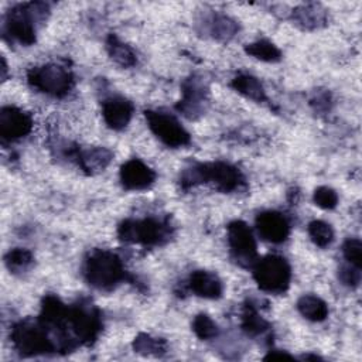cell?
Listing matches in <instances>:
<instances>
[{
    "instance_id": "obj_1",
    "label": "cell",
    "mask_w": 362,
    "mask_h": 362,
    "mask_svg": "<svg viewBox=\"0 0 362 362\" xmlns=\"http://www.w3.org/2000/svg\"><path fill=\"white\" fill-rule=\"evenodd\" d=\"M85 275L92 286L112 289L125 279V269L116 255L106 251H95L87 261Z\"/></svg>"
},
{
    "instance_id": "obj_2",
    "label": "cell",
    "mask_w": 362,
    "mask_h": 362,
    "mask_svg": "<svg viewBox=\"0 0 362 362\" xmlns=\"http://www.w3.org/2000/svg\"><path fill=\"white\" fill-rule=\"evenodd\" d=\"M183 183L196 184L198 181H211L218 190L229 193L239 189L244 183V178L240 173L225 163H214V164H200L193 167L184 174Z\"/></svg>"
},
{
    "instance_id": "obj_3",
    "label": "cell",
    "mask_w": 362,
    "mask_h": 362,
    "mask_svg": "<svg viewBox=\"0 0 362 362\" xmlns=\"http://www.w3.org/2000/svg\"><path fill=\"white\" fill-rule=\"evenodd\" d=\"M254 276L258 286L269 293H283L290 283V266L286 259L270 255L256 262Z\"/></svg>"
},
{
    "instance_id": "obj_4",
    "label": "cell",
    "mask_w": 362,
    "mask_h": 362,
    "mask_svg": "<svg viewBox=\"0 0 362 362\" xmlns=\"http://www.w3.org/2000/svg\"><path fill=\"white\" fill-rule=\"evenodd\" d=\"M29 81L37 89L54 96L66 95L73 87L71 74L58 66L33 68L29 73Z\"/></svg>"
},
{
    "instance_id": "obj_5",
    "label": "cell",
    "mask_w": 362,
    "mask_h": 362,
    "mask_svg": "<svg viewBox=\"0 0 362 362\" xmlns=\"http://www.w3.org/2000/svg\"><path fill=\"white\" fill-rule=\"evenodd\" d=\"M119 235L128 242L157 245L168 236V228L156 219L126 221L119 228Z\"/></svg>"
},
{
    "instance_id": "obj_6",
    "label": "cell",
    "mask_w": 362,
    "mask_h": 362,
    "mask_svg": "<svg viewBox=\"0 0 362 362\" xmlns=\"http://www.w3.org/2000/svg\"><path fill=\"white\" fill-rule=\"evenodd\" d=\"M146 119L152 132L167 146L181 147L190 143V135L178 124V120L161 112H146Z\"/></svg>"
},
{
    "instance_id": "obj_7",
    "label": "cell",
    "mask_w": 362,
    "mask_h": 362,
    "mask_svg": "<svg viewBox=\"0 0 362 362\" xmlns=\"http://www.w3.org/2000/svg\"><path fill=\"white\" fill-rule=\"evenodd\" d=\"M12 338L16 348L22 354H27V355L50 352L54 348L51 344V340L47 337L45 328L37 324H30V323L19 324L15 328Z\"/></svg>"
},
{
    "instance_id": "obj_8",
    "label": "cell",
    "mask_w": 362,
    "mask_h": 362,
    "mask_svg": "<svg viewBox=\"0 0 362 362\" xmlns=\"http://www.w3.org/2000/svg\"><path fill=\"white\" fill-rule=\"evenodd\" d=\"M228 240L235 259L242 265H252L256 259V242L249 226L244 222H232L228 228Z\"/></svg>"
},
{
    "instance_id": "obj_9",
    "label": "cell",
    "mask_w": 362,
    "mask_h": 362,
    "mask_svg": "<svg viewBox=\"0 0 362 362\" xmlns=\"http://www.w3.org/2000/svg\"><path fill=\"white\" fill-rule=\"evenodd\" d=\"M31 117L17 108H3L0 113V135L6 140H16L31 131Z\"/></svg>"
},
{
    "instance_id": "obj_10",
    "label": "cell",
    "mask_w": 362,
    "mask_h": 362,
    "mask_svg": "<svg viewBox=\"0 0 362 362\" xmlns=\"http://www.w3.org/2000/svg\"><path fill=\"white\" fill-rule=\"evenodd\" d=\"M33 5L20 8L10 13L8 22V30L13 38L19 43L30 45L36 41V27H34V12Z\"/></svg>"
},
{
    "instance_id": "obj_11",
    "label": "cell",
    "mask_w": 362,
    "mask_h": 362,
    "mask_svg": "<svg viewBox=\"0 0 362 362\" xmlns=\"http://www.w3.org/2000/svg\"><path fill=\"white\" fill-rule=\"evenodd\" d=\"M154 171L138 159L129 160L120 170V180L128 190H145L154 183Z\"/></svg>"
},
{
    "instance_id": "obj_12",
    "label": "cell",
    "mask_w": 362,
    "mask_h": 362,
    "mask_svg": "<svg viewBox=\"0 0 362 362\" xmlns=\"http://www.w3.org/2000/svg\"><path fill=\"white\" fill-rule=\"evenodd\" d=\"M133 115V105L122 96H115L103 103V117L109 128L120 131L128 126Z\"/></svg>"
},
{
    "instance_id": "obj_13",
    "label": "cell",
    "mask_w": 362,
    "mask_h": 362,
    "mask_svg": "<svg viewBox=\"0 0 362 362\" xmlns=\"http://www.w3.org/2000/svg\"><path fill=\"white\" fill-rule=\"evenodd\" d=\"M256 228L263 239L273 244L283 242L289 235V224L286 218L275 211L261 214L256 218Z\"/></svg>"
},
{
    "instance_id": "obj_14",
    "label": "cell",
    "mask_w": 362,
    "mask_h": 362,
    "mask_svg": "<svg viewBox=\"0 0 362 362\" xmlns=\"http://www.w3.org/2000/svg\"><path fill=\"white\" fill-rule=\"evenodd\" d=\"M190 286L196 294L205 298H218L222 294V283L211 272H194L190 277Z\"/></svg>"
},
{
    "instance_id": "obj_15",
    "label": "cell",
    "mask_w": 362,
    "mask_h": 362,
    "mask_svg": "<svg viewBox=\"0 0 362 362\" xmlns=\"http://www.w3.org/2000/svg\"><path fill=\"white\" fill-rule=\"evenodd\" d=\"M184 98L178 105V109L184 112L187 116L193 117L194 113H198L205 101V88L197 80H189L184 84Z\"/></svg>"
},
{
    "instance_id": "obj_16",
    "label": "cell",
    "mask_w": 362,
    "mask_h": 362,
    "mask_svg": "<svg viewBox=\"0 0 362 362\" xmlns=\"http://www.w3.org/2000/svg\"><path fill=\"white\" fill-rule=\"evenodd\" d=\"M297 307L301 314L312 321H323L328 316L327 305L316 296H303L298 300Z\"/></svg>"
},
{
    "instance_id": "obj_17",
    "label": "cell",
    "mask_w": 362,
    "mask_h": 362,
    "mask_svg": "<svg viewBox=\"0 0 362 362\" xmlns=\"http://www.w3.org/2000/svg\"><path fill=\"white\" fill-rule=\"evenodd\" d=\"M232 87L240 92L242 95H245L247 98H251L256 102H263L266 99V94L265 89L262 87V84L259 82L258 78L244 74V75H238L233 82Z\"/></svg>"
},
{
    "instance_id": "obj_18",
    "label": "cell",
    "mask_w": 362,
    "mask_h": 362,
    "mask_svg": "<svg viewBox=\"0 0 362 362\" xmlns=\"http://www.w3.org/2000/svg\"><path fill=\"white\" fill-rule=\"evenodd\" d=\"M108 50L110 57L115 59V61L122 66V67H132L136 64V55L135 52L122 41H120L117 37L110 36L108 40Z\"/></svg>"
},
{
    "instance_id": "obj_19",
    "label": "cell",
    "mask_w": 362,
    "mask_h": 362,
    "mask_svg": "<svg viewBox=\"0 0 362 362\" xmlns=\"http://www.w3.org/2000/svg\"><path fill=\"white\" fill-rule=\"evenodd\" d=\"M110 160H112V153L102 147L91 149L81 154V164L88 171L103 170Z\"/></svg>"
},
{
    "instance_id": "obj_20",
    "label": "cell",
    "mask_w": 362,
    "mask_h": 362,
    "mask_svg": "<svg viewBox=\"0 0 362 362\" xmlns=\"http://www.w3.org/2000/svg\"><path fill=\"white\" fill-rule=\"evenodd\" d=\"M247 52L254 55L255 58L262 59V61H268V63H273V61L280 59L279 48L266 40H261V41H256V43L248 45Z\"/></svg>"
},
{
    "instance_id": "obj_21",
    "label": "cell",
    "mask_w": 362,
    "mask_h": 362,
    "mask_svg": "<svg viewBox=\"0 0 362 362\" xmlns=\"http://www.w3.org/2000/svg\"><path fill=\"white\" fill-rule=\"evenodd\" d=\"M309 233L313 239V242L320 248L328 247L334 239V232L331 226L323 221H313L309 225Z\"/></svg>"
},
{
    "instance_id": "obj_22",
    "label": "cell",
    "mask_w": 362,
    "mask_h": 362,
    "mask_svg": "<svg viewBox=\"0 0 362 362\" xmlns=\"http://www.w3.org/2000/svg\"><path fill=\"white\" fill-rule=\"evenodd\" d=\"M6 263L10 270L15 272H23L33 263V255L27 249H15L10 251L6 256Z\"/></svg>"
},
{
    "instance_id": "obj_23",
    "label": "cell",
    "mask_w": 362,
    "mask_h": 362,
    "mask_svg": "<svg viewBox=\"0 0 362 362\" xmlns=\"http://www.w3.org/2000/svg\"><path fill=\"white\" fill-rule=\"evenodd\" d=\"M242 327L248 334L258 335V334H262L268 328V323L262 317H259V314L256 313L255 309L247 307V310L244 313Z\"/></svg>"
},
{
    "instance_id": "obj_24",
    "label": "cell",
    "mask_w": 362,
    "mask_h": 362,
    "mask_svg": "<svg viewBox=\"0 0 362 362\" xmlns=\"http://www.w3.org/2000/svg\"><path fill=\"white\" fill-rule=\"evenodd\" d=\"M193 328H194V333L201 340H211V338L217 337V334H218L217 324L205 314H200L194 319Z\"/></svg>"
},
{
    "instance_id": "obj_25",
    "label": "cell",
    "mask_w": 362,
    "mask_h": 362,
    "mask_svg": "<svg viewBox=\"0 0 362 362\" xmlns=\"http://www.w3.org/2000/svg\"><path fill=\"white\" fill-rule=\"evenodd\" d=\"M344 256L355 268L361 269L362 265V245L359 239H348L344 244Z\"/></svg>"
},
{
    "instance_id": "obj_26",
    "label": "cell",
    "mask_w": 362,
    "mask_h": 362,
    "mask_svg": "<svg viewBox=\"0 0 362 362\" xmlns=\"http://www.w3.org/2000/svg\"><path fill=\"white\" fill-rule=\"evenodd\" d=\"M314 201L319 207L324 210H333L338 203V196L334 190L328 187H320L314 193Z\"/></svg>"
},
{
    "instance_id": "obj_27",
    "label": "cell",
    "mask_w": 362,
    "mask_h": 362,
    "mask_svg": "<svg viewBox=\"0 0 362 362\" xmlns=\"http://www.w3.org/2000/svg\"><path fill=\"white\" fill-rule=\"evenodd\" d=\"M135 348H136V351L143 352V354H159L160 351H163L161 341L152 338L149 335L138 337V340L135 341Z\"/></svg>"
},
{
    "instance_id": "obj_28",
    "label": "cell",
    "mask_w": 362,
    "mask_h": 362,
    "mask_svg": "<svg viewBox=\"0 0 362 362\" xmlns=\"http://www.w3.org/2000/svg\"><path fill=\"white\" fill-rule=\"evenodd\" d=\"M340 279L344 284L351 286V287H356L359 284L361 280V275H359V269L355 266H342L340 269Z\"/></svg>"
},
{
    "instance_id": "obj_29",
    "label": "cell",
    "mask_w": 362,
    "mask_h": 362,
    "mask_svg": "<svg viewBox=\"0 0 362 362\" xmlns=\"http://www.w3.org/2000/svg\"><path fill=\"white\" fill-rule=\"evenodd\" d=\"M236 27L235 24L226 19V17H219L215 20V24H214V31L217 36H221V37H229V36H233Z\"/></svg>"
},
{
    "instance_id": "obj_30",
    "label": "cell",
    "mask_w": 362,
    "mask_h": 362,
    "mask_svg": "<svg viewBox=\"0 0 362 362\" xmlns=\"http://www.w3.org/2000/svg\"><path fill=\"white\" fill-rule=\"evenodd\" d=\"M301 13V17H300V22L305 23V24H317V22H320V13L317 12V9H310V8H306Z\"/></svg>"
},
{
    "instance_id": "obj_31",
    "label": "cell",
    "mask_w": 362,
    "mask_h": 362,
    "mask_svg": "<svg viewBox=\"0 0 362 362\" xmlns=\"http://www.w3.org/2000/svg\"><path fill=\"white\" fill-rule=\"evenodd\" d=\"M291 358H293L291 355L284 354V352H279V351H273L266 356V359H291Z\"/></svg>"
}]
</instances>
